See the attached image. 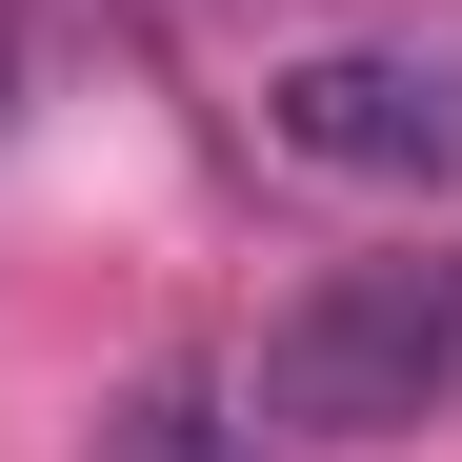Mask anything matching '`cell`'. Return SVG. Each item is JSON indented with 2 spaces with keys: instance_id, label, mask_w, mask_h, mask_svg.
<instances>
[{
  "instance_id": "cell-3",
  "label": "cell",
  "mask_w": 462,
  "mask_h": 462,
  "mask_svg": "<svg viewBox=\"0 0 462 462\" xmlns=\"http://www.w3.org/2000/svg\"><path fill=\"white\" fill-rule=\"evenodd\" d=\"M81 462H282V442L242 422V382H221V362H141L121 402H101V442H81Z\"/></svg>"
},
{
  "instance_id": "cell-2",
  "label": "cell",
  "mask_w": 462,
  "mask_h": 462,
  "mask_svg": "<svg viewBox=\"0 0 462 462\" xmlns=\"http://www.w3.org/2000/svg\"><path fill=\"white\" fill-rule=\"evenodd\" d=\"M262 141L322 162V181H462V60H422V41H322V60L262 81Z\"/></svg>"
},
{
  "instance_id": "cell-1",
  "label": "cell",
  "mask_w": 462,
  "mask_h": 462,
  "mask_svg": "<svg viewBox=\"0 0 462 462\" xmlns=\"http://www.w3.org/2000/svg\"><path fill=\"white\" fill-rule=\"evenodd\" d=\"M442 382H462V242H382L262 322L242 422L262 442H402V422H442Z\"/></svg>"
}]
</instances>
